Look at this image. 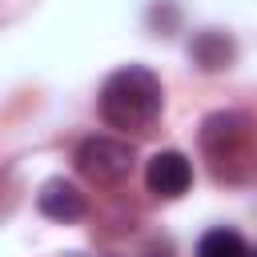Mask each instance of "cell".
Here are the masks:
<instances>
[{
  "label": "cell",
  "mask_w": 257,
  "mask_h": 257,
  "mask_svg": "<svg viewBox=\"0 0 257 257\" xmlns=\"http://www.w3.org/2000/svg\"><path fill=\"white\" fill-rule=\"evenodd\" d=\"M161 80L145 68V64H124L116 68L104 88H100V116L112 128H128V133H149V124L161 116Z\"/></svg>",
  "instance_id": "6da1fadb"
},
{
  "label": "cell",
  "mask_w": 257,
  "mask_h": 257,
  "mask_svg": "<svg viewBox=\"0 0 257 257\" xmlns=\"http://www.w3.org/2000/svg\"><path fill=\"white\" fill-rule=\"evenodd\" d=\"M133 165H137L133 145L112 141V137H88L76 149V173L92 185H120V181H128Z\"/></svg>",
  "instance_id": "7a4b0ae2"
},
{
  "label": "cell",
  "mask_w": 257,
  "mask_h": 257,
  "mask_svg": "<svg viewBox=\"0 0 257 257\" xmlns=\"http://www.w3.org/2000/svg\"><path fill=\"white\" fill-rule=\"evenodd\" d=\"M145 185H149L153 197H165V201L181 197V193L193 185V165H189V157L177 153V149L153 153L149 165H145Z\"/></svg>",
  "instance_id": "3957f363"
},
{
  "label": "cell",
  "mask_w": 257,
  "mask_h": 257,
  "mask_svg": "<svg viewBox=\"0 0 257 257\" xmlns=\"http://www.w3.org/2000/svg\"><path fill=\"white\" fill-rule=\"evenodd\" d=\"M249 141V120L241 112H213L205 124H201V149L221 165V161H233L241 153V145Z\"/></svg>",
  "instance_id": "277c9868"
},
{
  "label": "cell",
  "mask_w": 257,
  "mask_h": 257,
  "mask_svg": "<svg viewBox=\"0 0 257 257\" xmlns=\"http://www.w3.org/2000/svg\"><path fill=\"white\" fill-rule=\"evenodd\" d=\"M36 209L48 217V221H80L84 213H88V201H84V193L72 185V181H64V177H52V181H44L40 185V193H36Z\"/></svg>",
  "instance_id": "5b68a950"
},
{
  "label": "cell",
  "mask_w": 257,
  "mask_h": 257,
  "mask_svg": "<svg viewBox=\"0 0 257 257\" xmlns=\"http://www.w3.org/2000/svg\"><path fill=\"white\" fill-rule=\"evenodd\" d=\"M189 56H193V64H197V68H205V72H221V68H229V64H233L237 48H233V40H229L225 32L205 28V32H197V36L189 40Z\"/></svg>",
  "instance_id": "8992f818"
},
{
  "label": "cell",
  "mask_w": 257,
  "mask_h": 257,
  "mask_svg": "<svg viewBox=\"0 0 257 257\" xmlns=\"http://www.w3.org/2000/svg\"><path fill=\"white\" fill-rule=\"evenodd\" d=\"M197 257H249V249H245L241 233H233V229H209L201 237V245H197Z\"/></svg>",
  "instance_id": "52a82bcc"
},
{
  "label": "cell",
  "mask_w": 257,
  "mask_h": 257,
  "mask_svg": "<svg viewBox=\"0 0 257 257\" xmlns=\"http://www.w3.org/2000/svg\"><path fill=\"white\" fill-rule=\"evenodd\" d=\"M157 257H161V253H157Z\"/></svg>",
  "instance_id": "ba28073f"
}]
</instances>
